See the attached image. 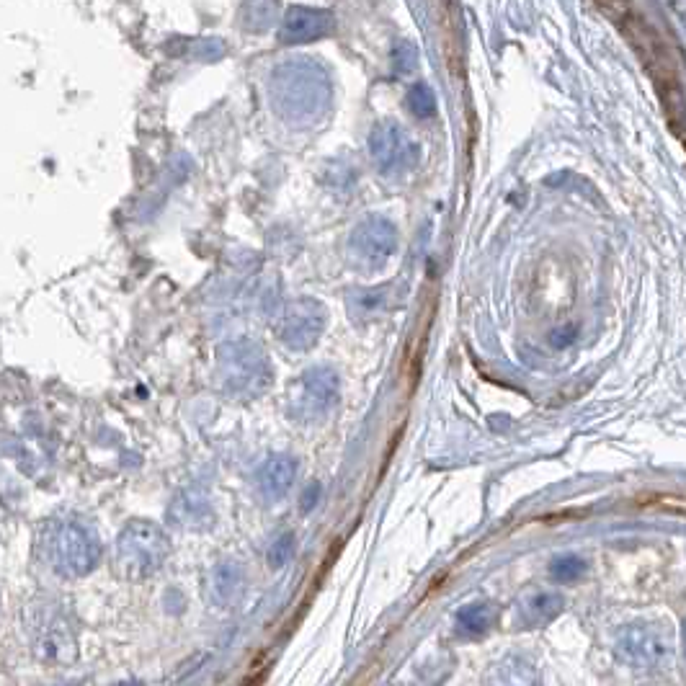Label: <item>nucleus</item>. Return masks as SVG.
I'll list each match as a JSON object with an SVG mask.
<instances>
[{
  "label": "nucleus",
  "instance_id": "obj_14",
  "mask_svg": "<svg viewBox=\"0 0 686 686\" xmlns=\"http://www.w3.org/2000/svg\"><path fill=\"white\" fill-rule=\"evenodd\" d=\"M483 686H542L537 663L527 656H506L488 668Z\"/></svg>",
  "mask_w": 686,
  "mask_h": 686
},
{
  "label": "nucleus",
  "instance_id": "obj_18",
  "mask_svg": "<svg viewBox=\"0 0 686 686\" xmlns=\"http://www.w3.org/2000/svg\"><path fill=\"white\" fill-rule=\"evenodd\" d=\"M387 307H390V289L387 287L356 289L349 294V313L354 320H369L374 315L385 313Z\"/></svg>",
  "mask_w": 686,
  "mask_h": 686
},
{
  "label": "nucleus",
  "instance_id": "obj_4",
  "mask_svg": "<svg viewBox=\"0 0 686 686\" xmlns=\"http://www.w3.org/2000/svg\"><path fill=\"white\" fill-rule=\"evenodd\" d=\"M171 555V539L155 521L135 519L117 537L114 563L127 581H145L155 576Z\"/></svg>",
  "mask_w": 686,
  "mask_h": 686
},
{
  "label": "nucleus",
  "instance_id": "obj_5",
  "mask_svg": "<svg viewBox=\"0 0 686 686\" xmlns=\"http://www.w3.org/2000/svg\"><path fill=\"white\" fill-rule=\"evenodd\" d=\"M220 385L230 398L253 400L271 387V364L261 346L251 341H235L220 351Z\"/></svg>",
  "mask_w": 686,
  "mask_h": 686
},
{
  "label": "nucleus",
  "instance_id": "obj_24",
  "mask_svg": "<svg viewBox=\"0 0 686 686\" xmlns=\"http://www.w3.org/2000/svg\"><path fill=\"white\" fill-rule=\"evenodd\" d=\"M318 498H320V485L318 483H310L305 488V493H302V501H300V506H302V511H313L315 509V503H318Z\"/></svg>",
  "mask_w": 686,
  "mask_h": 686
},
{
  "label": "nucleus",
  "instance_id": "obj_2",
  "mask_svg": "<svg viewBox=\"0 0 686 686\" xmlns=\"http://www.w3.org/2000/svg\"><path fill=\"white\" fill-rule=\"evenodd\" d=\"M37 550L39 560L68 581L88 576L104 555L96 527L78 514L49 516L39 529Z\"/></svg>",
  "mask_w": 686,
  "mask_h": 686
},
{
  "label": "nucleus",
  "instance_id": "obj_20",
  "mask_svg": "<svg viewBox=\"0 0 686 686\" xmlns=\"http://www.w3.org/2000/svg\"><path fill=\"white\" fill-rule=\"evenodd\" d=\"M588 573V563L578 555H560L550 563V578L558 583H578Z\"/></svg>",
  "mask_w": 686,
  "mask_h": 686
},
{
  "label": "nucleus",
  "instance_id": "obj_21",
  "mask_svg": "<svg viewBox=\"0 0 686 686\" xmlns=\"http://www.w3.org/2000/svg\"><path fill=\"white\" fill-rule=\"evenodd\" d=\"M392 68H395V73L400 75H408L413 73V70L418 68V47L413 42H398L395 47H392Z\"/></svg>",
  "mask_w": 686,
  "mask_h": 686
},
{
  "label": "nucleus",
  "instance_id": "obj_6",
  "mask_svg": "<svg viewBox=\"0 0 686 686\" xmlns=\"http://www.w3.org/2000/svg\"><path fill=\"white\" fill-rule=\"evenodd\" d=\"M26 630H29L31 650L39 661L49 666H68L78 658V640L73 627L65 614L47 599L34 601L26 609Z\"/></svg>",
  "mask_w": 686,
  "mask_h": 686
},
{
  "label": "nucleus",
  "instance_id": "obj_13",
  "mask_svg": "<svg viewBox=\"0 0 686 686\" xmlns=\"http://www.w3.org/2000/svg\"><path fill=\"white\" fill-rule=\"evenodd\" d=\"M207 599L212 607L230 609L235 607L240 599H243L245 591V568L235 560H225V563H217L215 568L209 570L207 578Z\"/></svg>",
  "mask_w": 686,
  "mask_h": 686
},
{
  "label": "nucleus",
  "instance_id": "obj_22",
  "mask_svg": "<svg viewBox=\"0 0 686 686\" xmlns=\"http://www.w3.org/2000/svg\"><path fill=\"white\" fill-rule=\"evenodd\" d=\"M292 558H294V534L292 532L279 534V537L271 542L269 552H266V560H269L271 568L279 570V568H284V565H287Z\"/></svg>",
  "mask_w": 686,
  "mask_h": 686
},
{
  "label": "nucleus",
  "instance_id": "obj_25",
  "mask_svg": "<svg viewBox=\"0 0 686 686\" xmlns=\"http://www.w3.org/2000/svg\"><path fill=\"white\" fill-rule=\"evenodd\" d=\"M114 686H142L140 681H122V684H114Z\"/></svg>",
  "mask_w": 686,
  "mask_h": 686
},
{
  "label": "nucleus",
  "instance_id": "obj_9",
  "mask_svg": "<svg viewBox=\"0 0 686 686\" xmlns=\"http://www.w3.org/2000/svg\"><path fill=\"white\" fill-rule=\"evenodd\" d=\"M341 380L331 367L307 369L294 385L292 418L300 423H320L336 411Z\"/></svg>",
  "mask_w": 686,
  "mask_h": 686
},
{
  "label": "nucleus",
  "instance_id": "obj_12",
  "mask_svg": "<svg viewBox=\"0 0 686 686\" xmlns=\"http://www.w3.org/2000/svg\"><path fill=\"white\" fill-rule=\"evenodd\" d=\"M565 599L558 591H545V588H534L527 591L516 601V625L527 627V630H537V627H547L550 622L563 614Z\"/></svg>",
  "mask_w": 686,
  "mask_h": 686
},
{
  "label": "nucleus",
  "instance_id": "obj_17",
  "mask_svg": "<svg viewBox=\"0 0 686 686\" xmlns=\"http://www.w3.org/2000/svg\"><path fill=\"white\" fill-rule=\"evenodd\" d=\"M498 622V609L493 601H470L457 612L454 625L462 637H485Z\"/></svg>",
  "mask_w": 686,
  "mask_h": 686
},
{
  "label": "nucleus",
  "instance_id": "obj_3",
  "mask_svg": "<svg viewBox=\"0 0 686 686\" xmlns=\"http://www.w3.org/2000/svg\"><path fill=\"white\" fill-rule=\"evenodd\" d=\"M614 653L635 671L658 674L674 666L679 643H676L674 627L666 622H632L614 637Z\"/></svg>",
  "mask_w": 686,
  "mask_h": 686
},
{
  "label": "nucleus",
  "instance_id": "obj_7",
  "mask_svg": "<svg viewBox=\"0 0 686 686\" xmlns=\"http://www.w3.org/2000/svg\"><path fill=\"white\" fill-rule=\"evenodd\" d=\"M369 155L377 173L385 178H403L416 171L421 145L400 124L382 122L369 135Z\"/></svg>",
  "mask_w": 686,
  "mask_h": 686
},
{
  "label": "nucleus",
  "instance_id": "obj_15",
  "mask_svg": "<svg viewBox=\"0 0 686 686\" xmlns=\"http://www.w3.org/2000/svg\"><path fill=\"white\" fill-rule=\"evenodd\" d=\"M294 475H297V460L294 457H289V454L269 457L264 467L258 470V490H261L264 501H282L289 493V488H292Z\"/></svg>",
  "mask_w": 686,
  "mask_h": 686
},
{
  "label": "nucleus",
  "instance_id": "obj_10",
  "mask_svg": "<svg viewBox=\"0 0 686 686\" xmlns=\"http://www.w3.org/2000/svg\"><path fill=\"white\" fill-rule=\"evenodd\" d=\"M328 323L325 307L315 300H292L279 310L274 323L276 338L292 351L313 349Z\"/></svg>",
  "mask_w": 686,
  "mask_h": 686
},
{
  "label": "nucleus",
  "instance_id": "obj_8",
  "mask_svg": "<svg viewBox=\"0 0 686 686\" xmlns=\"http://www.w3.org/2000/svg\"><path fill=\"white\" fill-rule=\"evenodd\" d=\"M398 253V230L387 217L369 215L349 235V261L359 271L382 269Z\"/></svg>",
  "mask_w": 686,
  "mask_h": 686
},
{
  "label": "nucleus",
  "instance_id": "obj_11",
  "mask_svg": "<svg viewBox=\"0 0 686 686\" xmlns=\"http://www.w3.org/2000/svg\"><path fill=\"white\" fill-rule=\"evenodd\" d=\"M333 26H336V16L325 8L292 6L282 21L279 39L284 44H310L328 37Z\"/></svg>",
  "mask_w": 686,
  "mask_h": 686
},
{
  "label": "nucleus",
  "instance_id": "obj_16",
  "mask_svg": "<svg viewBox=\"0 0 686 686\" xmlns=\"http://www.w3.org/2000/svg\"><path fill=\"white\" fill-rule=\"evenodd\" d=\"M168 516H171V521L176 524L178 529H194V532L196 529H207L209 524H212V519H215L207 496H202V493H194V490H189V493H181V496H178L176 501L171 503V511H168Z\"/></svg>",
  "mask_w": 686,
  "mask_h": 686
},
{
  "label": "nucleus",
  "instance_id": "obj_19",
  "mask_svg": "<svg viewBox=\"0 0 686 686\" xmlns=\"http://www.w3.org/2000/svg\"><path fill=\"white\" fill-rule=\"evenodd\" d=\"M405 104H408V109H411V114L416 119H431L436 117V93L434 88L429 86V83H416V86H411V91H408V96H405Z\"/></svg>",
  "mask_w": 686,
  "mask_h": 686
},
{
  "label": "nucleus",
  "instance_id": "obj_1",
  "mask_svg": "<svg viewBox=\"0 0 686 686\" xmlns=\"http://www.w3.org/2000/svg\"><path fill=\"white\" fill-rule=\"evenodd\" d=\"M271 104L284 122L294 127H313L328 114L333 101L331 78L320 62L287 60L271 73Z\"/></svg>",
  "mask_w": 686,
  "mask_h": 686
},
{
  "label": "nucleus",
  "instance_id": "obj_23",
  "mask_svg": "<svg viewBox=\"0 0 686 686\" xmlns=\"http://www.w3.org/2000/svg\"><path fill=\"white\" fill-rule=\"evenodd\" d=\"M550 341H552V346H555V349L570 346V343L576 341V328H558V331H552Z\"/></svg>",
  "mask_w": 686,
  "mask_h": 686
}]
</instances>
